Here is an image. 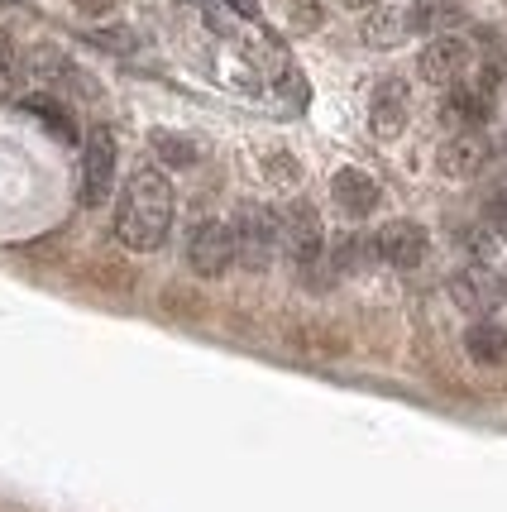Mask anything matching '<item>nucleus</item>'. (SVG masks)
<instances>
[{
  "label": "nucleus",
  "mask_w": 507,
  "mask_h": 512,
  "mask_svg": "<svg viewBox=\"0 0 507 512\" xmlns=\"http://www.w3.org/2000/svg\"><path fill=\"white\" fill-rule=\"evenodd\" d=\"M484 221L493 225V235H498V240H507V187H498V192L488 197V206H484Z\"/></svg>",
  "instance_id": "6ab92c4d"
},
{
  "label": "nucleus",
  "mask_w": 507,
  "mask_h": 512,
  "mask_svg": "<svg viewBox=\"0 0 507 512\" xmlns=\"http://www.w3.org/2000/svg\"><path fill=\"white\" fill-rule=\"evenodd\" d=\"M230 240H235V264H244L249 273H264L278 259V216L259 201H244L230 221Z\"/></svg>",
  "instance_id": "f03ea898"
},
{
  "label": "nucleus",
  "mask_w": 507,
  "mask_h": 512,
  "mask_svg": "<svg viewBox=\"0 0 507 512\" xmlns=\"http://www.w3.org/2000/svg\"><path fill=\"white\" fill-rule=\"evenodd\" d=\"M331 192L340 201V211H350V216H369L378 201H383V187H378L364 168H340L331 178Z\"/></svg>",
  "instance_id": "ddd939ff"
},
{
  "label": "nucleus",
  "mask_w": 507,
  "mask_h": 512,
  "mask_svg": "<svg viewBox=\"0 0 507 512\" xmlns=\"http://www.w3.org/2000/svg\"><path fill=\"white\" fill-rule=\"evenodd\" d=\"M154 149L163 154V163H173V168H192V163H197V144H192L187 134L154 130Z\"/></svg>",
  "instance_id": "f3484780"
},
{
  "label": "nucleus",
  "mask_w": 507,
  "mask_h": 512,
  "mask_svg": "<svg viewBox=\"0 0 507 512\" xmlns=\"http://www.w3.org/2000/svg\"><path fill=\"white\" fill-rule=\"evenodd\" d=\"M474 67V44L464 34H436L431 44L421 48V77L436 82V87H455L469 77Z\"/></svg>",
  "instance_id": "39448f33"
},
{
  "label": "nucleus",
  "mask_w": 507,
  "mask_h": 512,
  "mask_svg": "<svg viewBox=\"0 0 507 512\" xmlns=\"http://www.w3.org/2000/svg\"><path fill=\"white\" fill-rule=\"evenodd\" d=\"M374 259H378V254H374V240H364V235H340L326 264H331L335 278H345V273H359V268L374 264Z\"/></svg>",
  "instance_id": "2eb2a0df"
},
{
  "label": "nucleus",
  "mask_w": 507,
  "mask_h": 512,
  "mask_svg": "<svg viewBox=\"0 0 507 512\" xmlns=\"http://www.w3.org/2000/svg\"><path fill=\"white\" fill-rule=\"evenodd\" d=\"M115 187V134L91 125L82 144V206H106Z\"/></svg>",
  "instance_id": "20e7f679"
},
{
  "label": "nucleus",
  "mask_w": 507,
  "mask_h": 512,
  "mask_svg": "<svg viewBox=\"0 0 507 512\" xmlns=\"http://www.w3.org/2000/svg\"><path fill=\"white\" fill-rule=\"evenodd\" d=\"M426 249H431V235L417 221H388L374 235V254L393 268H417L426 259Z\"/></svg>",
  "instance_id": "0eeeda50"
},
{
  "label": "nucleus",
  "mask_w": 507,
  "mask_h": 512,
  "mask_svg": "<svg viewBox=\"0 0 507 512\" xmlns=\"http://www.w3.org/2000/svg\"><path fill=\"white\" fill-rule=\"evenodd\" d=\"M359 34H364V44H374V48L407 44L412 34H421L417 0H412V5H374V10L364 15V24H359Z\"/></svg>",
  "instance_id": "1a4fd4ad"
},
{
  "label": "nucleus",
  "mask_w": 507,
  "mask_h": 512,
  "mask_svg": "<svg viewBox=\"0 0 507 512\" xmlns=\"http://www.w3.org/2000/svg\"><path fill=\"white\" fill-rule=\"evenodd\" d=\"M168 225H173V187L158 168H134L125 178V192H120V206H115V235L125 249H139L149 254L168 240Z\"/></svg>",
  "instance_id": "f257e3e1"
},
{
  "label": "nucleus",
  "mask_w": 507,
  "mask_h": 512,
  "mask_svg": "<svg viewBox=\"0 0 507 512\" xmlns=\"http://www.w3.org/2000/svg\"><path fill=\"white\" fill-rule=\"evenodd\" d=\"M450 297H455L469 316H493V307L503 302V288H498V278H493L484 264H469L450 278Z\"/></svg>",
  "instance_id": "9d476101"
},
{
  "label": "nucleus",
  "mask_w": 507,
  "mask_h": 512,
  "mask_svg": "<svg viewBox=\"0 0 507 512\" xmlns=\"http://www.w3.org/2000/svg\"><path fill=\"white\" fill-rule=\"evenodd\" d=\"M187 264L197 268L201 278H221L225 268L235 264V240L225 221H201L187 240Z\"/></svg>",
  "instance_id": "423d86ee"
},
{
  "label": "nucleus",
  "mask_w": 507,
  "mask_h": 512,
  "mask_svg": "<svg viewBox=\"0 0 507 512\" xmlns=\"http://www.w3.org/2000/svg\"><path fill=\"white\" fill-rule=\"evenodd\" d=\"M278 249H283L287 259L297 268H307L321 259V249H326V230H321V216H316V206L307 201H292L278 211Z\"/></svg>",
  "instance_id": "7ed1b4c3"
},
{
  "label": "nucleus",
  "mask_w": 507,
  "mask_h": 512,
  "mask_svg": "<svg viewBox=\"0 0 507 512\" xmlns=\"http://www.w3.org/2000/svg\"><path fill=\"white\" fill-rule=\"evenodd\" d=\"M498 154H503V158H507V134H503V139H498Z\"/></svg>",
  "instance_id": "b1692460"
},
{
  "label": "nucleus",
  "mask_w": 507,
  "mask_h": 512,
  "mask_svg": "<svg viewBox=\"0 0 507 512\" xmlns=\"http://www.w3.org/2000/svg\"><path fill=\"white\" fill-rule=\"evenodd\" d=\"M91 44L111 48V53H134L139 39H134V29H96V34H91Z\"/></svg>",
  "instance_id": "a211bd4d"
},
{
  "label": "nucleus",
  "mask_w": 507,
  "mask_h": 512,
  "mask_svg": "<svg viewBox=\"0 0 507 512\" xmlns=\"http://www.w3.org/2000/svg\"><path fill=\"white\" fill-rule=\"evenodd\" d=\"M450 91V101L441 106V115H450V125L455 130H479L488 115H493V91L488 82H455Z\"/></svg>",
  "instance_id": "f8f14e48"
},
{
  "label": "nucleus",
  "mask_w": 507,
  "mask_h": 512,
  "mask_svg": "<svg viewBox=\"0 0 507 512\" xmlns=\"http://www.w3.org/2000/svg\"><path fill=\"white\" fill-rule=\"evenodd\" d=\"M498 288H503V297H507V273H503V278H498Z\"/></svg>",
  "instance_id": "393cba45"
},
{
  "label": "nucleus",
  "mask_w": 507,
  "mask_h": 512,
  "mask_svg": "<svg viewBox=\"0 0 507 512\" xmlns=\"http://www.w3.org/2000/svg\"><path fill=\"white\" fill-rule=\"evenodd\" d=\"M10 82H15V58H10V39L0 34V96L10 91Z\"/></svg>",
  "instance_id": "412c9836"
},
{
  "label": "nucleus",
  "mask_w": 507,
  "mask_h": 512,
  "mask_svg": "<svg viewBox=\"0 0 507 512\" xmlns=\"http://www.w3.org/2000/svg\"><path fill=\"white\" fill-rule=\"evenodd\" d=\"M488 158H493V144H488L484 130H455L441 144V173L455 182H469L484 173Z\"/></svg>",
  "instance_id": "6e6552de"
},
{
  "label": "nucleus",
  "mask_w": 507,
  "mask_h": 512,
  "mask_svg": "<svg viewBox=\"0 0 507 512\" xmlns=\"http://www.w3.org/2000/svg\"><path fill=\"white\" fill-rule=\"evenodd\" d=\"M225 5H230L235 15H244V20H254V15H259V0H225Z\"/></svg>",
  "instance_id": "4be33fe9"
},
{
  "label": "nucleus",
  "mask_w": 507,
  "mask_h": 512,
  "mask_svg": "<svg viewBox=\"0 0 507 512\" xmlns=\"http://www.w3.org/2000/svg\"><path fill=\"white\" fill-rule=\"evenodd\" d=\"M407 106H412V96H407V82H397V77H383L369 96V125H374L378 139H393L402 134L407 125Z\"/></svg>",
  "instance_id": "9b49d317"
},
{
  "label": "nucleus",
  "mask_w": 507,
  "mask_h": 512,
  "mask_svg": "<svg viewBox=\"0 0 507 512\" xmlns=\"http://www.w3.org/2000/svg\"><path fill=\"white\" fill-rule=\"evenodd\" d=\"M20 106L29 115H39V120H44L48 130L58 134V139H72V134H77V125H72V111H67V106H58L53 96H24Z\"/></svg>",
  "instance_id": "dca6fc26"
},
{
  "label": "nucleus",
  "mask_w": 507,
  "mask_h": 512,
  "mask_svg": "<svg viewBox=\"0 0 507 512\" xmlns=\"http://www.w3.org/2000/svg\"><path fill=\"white\" fill-rule=\"evenodd\" d=\"M287 15H292V24H297L302 34H307V29H316V24H321V10H316L311 0H292V5H287Z\"/></svg>",
  "instance_id": "aec40b11"
},
{
  "label": "nucleus",
  "mask_w": 507,
  "mask_h": 512,
  "mask_svg": "<svg viewBox=\"0 0 507 512\" xmlns=\"http://www.w3.org/2000/svg\"><path fill=\"white\" fill-rule=\"evenodd\" d=\"M115 0H77V10H87V15H106Z\"/></svg>",
  "instance_id": "5701e85b"
},
{
  "label": "nucleus",
  "mask_w": 507,
  "mask_h": 512,
  "mask_svg": "<svg viewBox=\"0 0 507 512\" xmlns=\"http://www.w3.org/2000/svg\"><path fill=\"white\" fill-rule=\"evenodd\" d=\"M464 350L479 359V364H503V359H507V331L498 326V321L479 316V321L464 331Z\"/></svg>",
  "instance_id": "4468645a"
}]
</instances>
